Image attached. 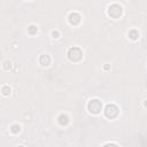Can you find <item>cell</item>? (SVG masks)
<instances>
[{
	"label": "cell",
	"mask_w": 147,
	"mask_h": 147,
	"mask_svg": "<svg viewBox=\"0 0 147 147\" xmlns=\"http://www.w3.org/2000/svg\"><path fill=\"white\" fill-rule=\"evenodd\" d=\"M82 51H80L78 47H74V48H70V51H69L68 53V58L71 60V61H79L80 59H82Z\"/></svg>",
	"instance_id": "obj_1"
},
{
	"label": "cell",
	"mask_w": 147,
	"mask_h": 147,
	"mask_svg": "<svg viewBox=\"0 0 147 147\" xmlns=\"http://www.w3.org/2000/svg\"><path fill=\"white\" fill-rule=\"evenodd\" d=\"M88 108L92 114H99L100 110L102 109V105H101V102L99 100H92L89 102Z\"/></svg>",
	"instance_id": "obj_2"
},
{
	"label": "cell",
	"mask_w": 147,
	"mask_h": 147,
	"mask_svg": "<svg viewBox=\"0 0 147 147\" xmlns=\"http://www.w3.org/2000/svg\"><path fill=\"white\" fill-rule=\"evenodd\" d=\"M105 113H106V116L107 117H110V118H114L117 116L118 114V109L116 106H114V105H108L106 107V110H105Z\"/></svg>",
	"instance_id": "obj_3"
},
{
	"label": "cell",
	"mask_w": 147,
	"mask_h": 147,
	"mask_svg": "<svg viewBox=\"0 0 147 147\" xmlns=\"http://www.w3.org/2000/svg\"><path fill=\"white\" fill-rule=\"evenodd\" d=\"M109 15L112 17H118V16H121V14H122V8H121V6H118V5H113V6H110L109 7Z\"/></svg>",
	"instance_id": "obj_4"
},
{
	"label": "cell",
	"mask_w": 147,
	"mask_h": 147,
	"mask_svg": "<svg viewBox=\"0 0 147 147\" xmlns=\"http://www.w3.org/2000/svg\"><path fill=\"white\" fill-rule=\"evenodd\" d=\"M69 21H70L71 24H77V23L80 22V16L76 13H73V14H70V16H69Z\"/></svg>",
	"instance_id": "obj_5"
},
{
	"label": "cell",
	"mask_w": 147,
	"mask_h": 147,
	"mask_svg": "<svg viewBox=\"0 0 147 147\" xmlns=\"http://www.w3.org/2000/svg\"><path fill=\"white\" fill-rule=\"evenodd\" d=\"M50 62H51V59H50L48 55H43L40 58V63L43 66H48Z\"/></svg>",
	"instance_id": "obj_6"
},
{
	"label": "cell",
	"mask_w": 147,
	"mask_h": 147,
	"mask_svg": "<svg viewBox=\"0 0 147 147\" xmlns=\"http://www.w3.org/2000/svg\"><path fill=\"white\" fill-rule=\"evenodd\" d=\"M59 119H60V123H61L62 125H63V124H67V123H68V117H67L66 115H61V116L59 117Z\"/></svg>",
	"instance_id": "obj_7"
},
{
	"label": "cell",
	"mask_w": 147,
	"mask_h": 147,
	"mask_svg": "<svg viewBox=\"0 0 147 147\" xmlns=\"http://www.w3.org/2000/svg\"><path fill=\"white\" fill-rule=\"evenodd\" d=\"M12 131H13L14 133L19 132V131H20V127H19V125H13V128H12Z\"/></svg>",
	"instance_id": "obj_8"
},
{
	"label": "cell",
	"mask_w": 147,
	"mask_h": 147,
	"mask_svg": "<svg viewBox=\"0 0 147 147\" xmlns=\"http://www.w3.org/2000/svg\"><path fill=\"white\" fill-rule=\"evenodd\" d=\"M130 36H131V38H132V39H136V38L138 37V34H136V31H131Z\"/></svg>",
	"instance_id": "obj_9"
},
{
	"label": "cell",
	"mask_w": 147,
	"mask_h": 147,
	"mask_svg": "<svg viewBox=\"0 0 147 147\" xmlns=\"http://www.w3.org/2000/svg\"><path fill=\"white\" fill-rule=\"evenodd\" d=\"M36 30H37V29H36V26H34V25L30 26V34H35Z\"/></svg>",
	"instance_id": "obj_10"
},
{
	"label": "cell",
	"mask_w": 147,
	"mask_h": 147,
	"mask_svg": "<svg viewBox=\"0 0 147 147\" xmlns=\"http://www.w3.org/2000/svg\"><path fill=\"white\" fill-rule=\"evenodd\" d=\"M104 147H118V146L115 145V144H107V145H105Z\"/></svg>",
	"instance_id": "obj_11"
},
{
	"label": "cell",
	"mask_w": 147,
	"mask_h": 147,
	"mask_svg": "<svg viewBox=\"0 0 147 147\" xmlns=\"http://www.w3.org/2000/svg\"><path fill=\"white\" fill-rule=\"evenodd\" d=\"M2 91H4V94H8V92H9L10 90L8 89V88H4V90H2Z\"/></svg>",
	"instance_id": "obj_12"
},
{
	"label": "cell",
	"mask_w": 147,
	"mask_h": 147,
	"mask_svg": "<svg viewBox=\"0 0 147 147\" xmlns=\"http://www.w3.org/2000/svg\"><path fill=\"white\" fill-rule=\"evenodd\" d=\"M53 36H54V38H58V36H59V32H55V31H54V32H53Z\"/></svg>",
	"instance_id": "obj_13"
},
{
	"label": "cell",
	"mask_w": 147,
	"mask_h": 147,
	"mask_svg": "<svg viewBox=\"0 0 147 147\" xmlns=\"http://www.w3.org/2000/svg\"><path fill=\"white\" fill-rule=\"evenodd\" d=\"M20 147H23V146H20Z\"/></svg>",
	"instance_id": "obj_14"
}]
</instances>
